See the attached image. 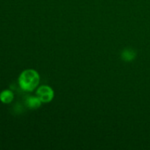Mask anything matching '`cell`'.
I'll list each match as a JSON object with an SVG mask.
<instances>
[{"label":"cell","instance_id":"obj_1","mask_svg":"<svg viewBox=\"0 0 150 150\" xmlns=\"http://www.w3.org/2000/svg\"><path fill=\"white\" fill-rule=\"evenodd\" d=\"M19 85L23 90L26 92H32L40 82V76L35 70H26L21 74L19 77Z\"/></svg>","mask_w":150,"mask_h":150},{"label":"cell","instance_id":"obj_2","mask_svg":"<svg viewBox=\"0 0 150 150\" xmlns=\"http://www.w3.org/2000/svg\"><path fill=\"white\" fill-rule=\"evenodd\" d=\"M36 95L42 103H49L50 101L52 100L54 96L53 89L50 86L45 85L38 88Z\"/></svg>","mask_w":150,"mask_h":150},{"label":"cell","instance_id":"obj_3","mask_svg":"<svg viewBox=\"0 0 150 150\" xmlns=\"http://www.w3.org/2000/svg\"><path fill=\"white\" fill-rule=\"evenodd\" d=\"M41 102L40 100L38 98V96H30L28 97L26 100V104L29 108H32V109H36V108H39L41 105Z\"/></svg>","mask_w":150,"mask_h":150},{"label":"cell","instance_id":"obj_4","mask_svg":"<svg viewBox=\"0 0 150 150\" xmlns=\"http://www.w3.org/2000/svg\"><path fill=\"white\" fill-rule=\"evenodd\" d=\"M136 53L134 50L131 48H126L122 52L121 57L124 61L130 62L136 58Z\"/></svg>","mask_w":150,"mask_h":150},{"label":"cell","instance_id":"obj_5","mask_svg":"<svg viewBox=\"0 0 150 150\" xmlns=\"http://www.w3.org/2000/svg\"><path fill=\"white\" fill-rule=\"evenodd\" d=\"M0 99L4 103H10L13 100V92L9 90H4L0 94Z\"/></svg>","mask_w":150,"mask_h":150}]
</instances>
